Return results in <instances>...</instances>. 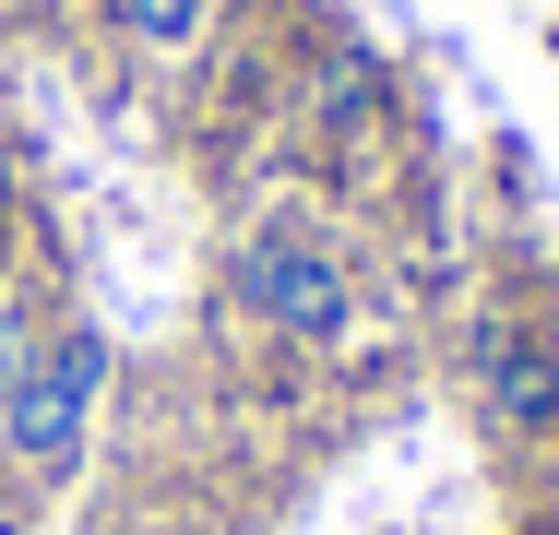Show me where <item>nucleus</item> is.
Wrapping results in <instances>:
<instances>
[{"mask_svg": "<svg viewBox=\"0 0 559 535\" xmlns=\"http://www.w3.org/2000/svg\"><path fill=\"white\" fill-rule=\"evenodd\" d=\"M96 405H108V333H96V321H48L36 357H24V381H12V405H0L12 476L60 488V476L84 464V440H96Z\"/></svg>", "mask_w": 559, "mask_h": 535, "instance_id": "nucleus-1", "label": "nucleus"}, {"mask_svg": "<svg viewBox=\"0 0 559 535\" xmlns=\"http://www.w3.org/2000/svg\"><path fill=\"white\" fill-rule=\"evenodd\" d=\"M226 298L262 321V333H286V345H345V321H357V274H345L310 226L274 214V226H250V238L226 250Z\"/></svg>", "mask_w": 559, "mask_h": 535, "instance_id": "nucleus-2", "label": "nucleus"}, {"mask_svg": "<svg viewBox=\"0 0 559 535\" xmlns=\"http://www.w3.org/2000/svg\"><path fill=\"white\" fill-rule=\"evenodd\" d=\"M464 381L512 452H559V321L548 310H476L464 321Z\"/></svg>", "mask_w": 559, "mask_h": 535, "instance_id": "nucleus-3", "label": "nucleus"}, {"mask_svg": "<svg viewBox=\"0 0 559 535\" xmlns=\"http://www.w3.org/2000/svg\"><path fill=\"white\" fill-rule=\"evenodd\" d=\"M310 107H322L334 131H381V107H393V72H381L369 48H322V72H310Z\"/></svg>", "mask_w": 559, "mask_h": 535, "instance_id": "nucleus-4", "label": "nucleus"}, {"mask_svg": "<svg viewBox=\"0 0 559 535\" xmlns=\"http://www.w3.org/2000/svg\"><path fill=\"white\" fill-rule=\"evenodd\" d=\"M108 12H119L131 48H191V36L215 24V0H108Z\"/></svg>", "mask_w": 559, "mask_h": 535, "instance_id": "nucleus-5", "label": "nucleus"}, {"mask_svg": "<svg viewBox=\"0 0 559 535\" xmlns=\"http://www.w3.org/2000/svg\"><path fill=\"white\" fill-rule=\"evenodd\" d=\"M24 357H36V321H24V298L0 286V405H12V381H24Z\"/></svg>", "mask_w": 559, "mask_h": 535, "instance_id": "nucleus-6", "label": "nucleus"}, {"mask_svg": "<svg viewBox=\"0 0 559 535\" xmlns=\"http://www.w3.org/2000/svg\"><path fill=\"white\" fill-rule=\"evenodd\" d=\"M0 238H12V155H0Z\"/></svg>", "mask_w": 559, "mask_h": 535, "instance_id": "nucleus-7", "label": "nucleus"}]
</instances>
